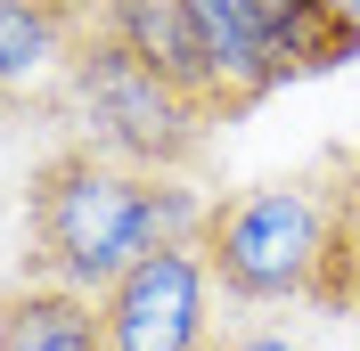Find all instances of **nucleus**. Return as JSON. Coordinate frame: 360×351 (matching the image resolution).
<instances>
[{
	"mask_svg": "<svg viewBox=\"0 0 360 351\" xmlns=\"http://www.w3.org/2000/svg\"><path fill=\"white\" fill-rule=\"evenodd\" d=\"M328 8H352V17H360V0H328Z\"/></svg>",
	"mask_w": 360,
	"mask_h": 351,
	"instance_id": "9b49d317",
	"label": "nucleus"
},
{
	"mask_svg": "<svg viewBox=\"0 0 360 351\" xmlns=\"http://www.w3.org/2000/svg\"><path fill=\"white\" fill-rule=\"evenodd\" d=\"M17 123H25V98H17V90H0V131H17Z\"/></svg>",
	"mask_w": 360,
	"mask_h": 351,
	"instance_id": "9d476101",
	"label": "nucleus"
},
{
	"mask_svg": "<svg viewBox=\"0 0 360 351\" xmlns=\"http://www.w3.org/2000/svg\"><path fill=\"white\" fill-rule=\"evenodd\" d=\"M205 270L229 303H311L328 262V188L319 180H262L205 213Z\"/></svg>",
	"mask_w": 360,
	"mask_h": 351,
	"instance_id": "7ed1b4c3",
	"label": "nucleus"
},
{
	"mask_svg": "<svg viewBox=\"0 0 360 351\" xmlns=\"http://www.w3.org/2000/svg\"><path fill=\"white\" fill-rule=\"evenodd\" d=\"M107 351H213V270L205 245L180 237L139 253L123 278L98 294Z\"/></svg>",
	"mask_w": 360,
	"mask_h": 351,
	"instance_id": "20e7f679",
	"label": "nucleus"
},
{
	"mask_svg": "<svg viewBox=\"0 0 360 351\" xmlns=\"http://www.w3.org/2000/svg\"><path fill=\"white\" fill-rule=\"evenodd\" d=\"M205 213L213 204H197L180 180H148L131 164L98 155L90 139H74V147L41 155L33 180H25V237H33L25 278L74 286V294L98 303L139 253L197 237Z\"/></svg>",
	"mask_w": 360,
	"mask_h": 351,
	"instance_id": "f257e3e1",
	"label": "nucleus"
},
{
	"mask_svg": "<svg viewBox=\"0 0 360 351\" xmlns=\"http://www.w3.org/2000/svg\"><path fill=\"white\" fill-rule=\"evenodd\" d=\"M0 351H107V319L74 286H0Z\"/></svg>",
	"mask_w": 360,
	"mask_h": 351,
	"instance_id": "0eeeda50",
	"label": "nucleus"
},
{
	"mask_svg": "<svg viewBox=\"0 0 360 351\" xmlns=\"http://www.w3.org/2000/svg\"><path fill=\"white\" fill-rule=\"evenodd\" d=\"M213 351H295L287 335H238V343H213Z\"/></svg>",
	"mask_w": 360,
	"mask_h": 351,
	"instance_id": "1a4fd4ad",
	"label": "nucleus"
},
{
	"mask_svg": "<svg viewBox=\"0 0 360 351\" xmlns=\"http://www.w3.org/2000/svg\"><path fill=\"white\" fill-rule=\"evenodd\" d=\"M311 303L360 319V147L336 164V188H328V262H319Z\"/></svg>",
	"mask_w": 360,
	"mask_h": 351,
	"instance_id": "6e6552de",
	"label": "nucleus"
},
{
	"mask_svg": "<svg viewBox=\"0 0 360 351\" xmlns=\"http://www.w3.org/2000/svg\"><path fill=\"white\" fill-rule=\"evenodd\" d=\"M66 98L82 114L90 147L115 155V164H131V172H148V180H180L213 147V114L188 90H172L148 58H131L115 33H98V25L82 33V49H74V66H66Z\"/></svg>",
	"mask_w": 360,
	"mask_h": 351,
	"instance_id": "f03ea898",
	"label": "nucleus"
},
{
	"mask_svg": "<svg viewBox=\"0 0 360 351\" xmlns=\"http://www.w3.org/2000/svg\"><path fill=\"white\" fill-rule=\"evenodd\" d=\"M90 33L82 0H0V90H33V82H66L74 49Z\"/></svg>",
	"mask_w": 360,
	"mask_h": 351,
	"instance_id": "423d86ee",
	"label": "nucleus"
},
{
	"mask_svg": "<svg viewBox=\"0 0 360 351\" xmlns=\"http://www.w3.org/2000/svg\"><path fill=\"white\" fill-rule=\"evenodd\" d=\"M90 25L115 33V41L148 58L172 90H188L205 114H213V74H205V49H197V25H188V0H82ZM221 123V114H213Z\"/></svg>",
	"mask_w": 360,
	"mask_h": 351,
	"instance_id": "39448f33",
	"label": "nucleus"
}]
</instances>
